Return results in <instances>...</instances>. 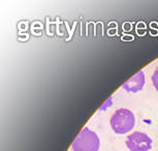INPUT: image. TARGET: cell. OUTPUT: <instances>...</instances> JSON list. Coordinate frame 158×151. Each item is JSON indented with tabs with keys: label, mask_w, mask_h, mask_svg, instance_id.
<instances>
[{
	"label": "cell",
	"mask_w": 158,
	"mask_h": 151,
	"mask_svg": "<svg viewBox=\"0 0 158 151\" xmlns=\"http://www.w3.org/2000/svg\"><path fill=\"white\" fill-rule=\"evenodd\" d=\"M100 141L98 136L88 127H84L71 144L73 151H98Z\"/></svg>",
	"instance_id": "cell-1"
},
{
	"label": "cell",
	"mask_w": 158,
	"mask_h": 151,
	"mask_svg": "<svg viewBox=\"0 0 158 151\" xmlns=\"http://www.w3.org/2000/svg\"><path fill=\"white\" fill-rule=\"evenodd\" d=\"M152 83H153L154 87L156 88V90H158V67L155 69L153 76H152Z\"/></svg>",
	"instance_id": "cell-5"
},
{
	"label": "cell",
	"mask_w": 158,
	"mask_h": 151,
	"mask_svg": "<svg viewBox=\"0 0 158 151\" xmlns=\"http://www.w3.org/2000/svg\"><path fill=\"white\" fill-rule=\"evenodd\" d=\"M145 85V73L144 72H139L135 76L131 77L123 85V88L128 92H138L142 90Z\"/></svg>",
	"instance_id": "cell-4"
},
{
	"label": "cell",
	"mask_w": 158,
	"mask_h": 151,
	"mask_svg": "<svg viewBox=\"0 0 158 151\" xmlns=\"http://www.w3.org/2000/svg\"><path fill=\"white\" fill-rule=\"evenodd\" d=\"M135 117L127 109H118L111 118V126L115 132L120 135L126 134L135 127Z\"/></svg>",
	"instance_id": "cell-2"
},
{
	"label": "cell",
	"mask_w": 158,
	"mask_h": 151,
	"mask_svg": "<svg viewBox=\"0 0 158 151\" xmlns=\"http://www.w3.org/2000/svg\"><path fill=\"white\" fill-rule=\"evenodd\" d=\"M126 146L131 151H149L152 148V140L144 132H135L127 137Z\"/></svg>",
	"instance_id": "cell-3"
}]
</instances>
